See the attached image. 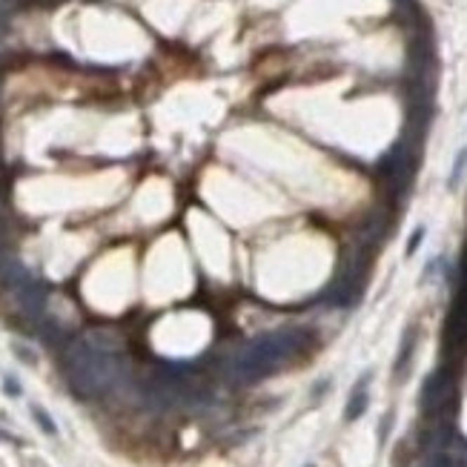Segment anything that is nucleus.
<instances>
[{"label": "nucleus", "instance_id": "39448f33", "mask_svg": "<svg viewBox=\"0 0 467 467\" xmlns=\"http://www.w3.org/2000/svg\"><path fill=\"white\" fill-rule=\"evenodd\" d=\"M12 350H15L18 355H20V362H26V364H34V362H38V355H34L32 350H26L23 344H18V341L12 344Z\"/></svg>", "mask_w": 467, "mask_h": 467}, {"label": "nucleus", "instance_id": "f03ea898", "mask_svg": "<svg viewBox=\"0 0 467 467\" xmlns=\"http://www.w3.org/2000/svg\"><path fill=\"white\" fill-rule=\"evenodd\" d=\"M367 384H370V373H364L362 379H358V384L353 387L350 402H347V410H344V419H347V421H355L358 416H362V413L367 410V402H370V396H367Z\"/></svg>", "mask_w": 467, "mask_h": 467}, {"label": "nucleus", "instance_id": "423d86ee", "mask_svg": "<svg viewBox=\"0 0 467 467\" xmlns=\"http://www.w3.org/2000/svg\"><path fill=\"white\" fill-rule=\"evenodd\" d=\"M421 238H424V227H419L413 235H410V244H407V256H413L416 249H419V244H421Z\"/></svg>", "mask_w": 467, "mask_h": 467}, {"label": "nucleus", "instance_id": "7ed1b4c3", "mask_svg": "<svg viewBox=\"0 0 467 467\" xmlns=\"http://www.w3.org/2000/svg\"><path fill=\"white\" fill-rule=\"evenodd\" d=\"M29 413H32V419H34V421L41 424V430H44L46 436H55V433H58V424L52 421V416H49L41 404H32V407H29Z\"/></svg>", "mask_w": 467, "mask_h": 467}, {"label": "nucleus", "instance_id": "0eeeda50", "mask_svg": "<svg viewBox=\"0 0 467 467\" xmlns=\"http://www.w3.org/2000/svg\"><path fill=\"white\" fill-rule=\"evenodd\" d=\"M4 390L9 393V396H20V384H18V379H12V376H4Z\"/></svg>", "mask_w": 467, "mask_h": 467}, {"label": "nucleus", "instance_id": "20e7f679", "mask_svg": "<svg viewBox=\"0 0 467 467\" xmlns=\"http://www.w3.org/2000/svg\"><path fill=\"white\" fill-rule=\"evenodd\" d=\"M413 347H416V336L407 333V338H404V344H402V353H399V362H396V379L404 376V370H407V364H410V353H413Z\"/></svg>", "mask_w": 467, "mask_h": 467}, {"label": "nucleus", "instance_id": "f257e3e1", "mask_svg": "<svg viewBox=\"0 0 467 467\" xmlns=\"http://www.w3.org/2000/svg\"><path fill=\"white\" fill-rule=\"evenodd\" d=\"M63 370L72 393L81 399H92L106 387H112L118 379V362L112 353L95 350L89 341L72 344L63 355Z\"/></svg>", "mask_w": 467, "mask_h": 467}]
</instances>
